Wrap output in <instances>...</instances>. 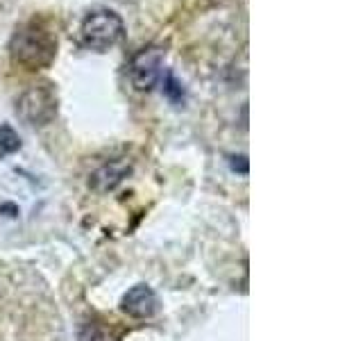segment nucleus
<instances>
[{"label": "nucleus", "instance_id": "f257e3e1", "mask_svg": "<svg viewBox=\"0 0 363 341\" xmlns=\"http://www.w3.org/2000/svg\"><path fill=\"white\" fill-rule=\"evenodd\" d=\"M11 62L23 66L26 71H39L50 66L57 55V34L43 18H30L16 28L9 41Z\"/></svg>", "mask_w": 363, "mask_h": 341}, {"label": "nucleus", "instance_id": "f03ea898", "mask_svg": "<svg viewBox=\"0 0 363 341\" xmlns=\"http://www.w3.org/2000/svg\"><path fill=\"white\" fill-rule=\"evenodd\" d=\"M125 37V23L111 9H94L79 26V41L86 50L107 53Z\"/></svg>", "mask_w": 363, "mask_h": 341}, {"label": "nucleus", "instance_id": "7ed1b4c3", "mask_svg": "<svg viewBox=\"0 0 363 341\" xmlns=\"http://www.w3.org/2000/svg\"><path fill=\"white\" fill-rule=\"evenodd\" d=\"M18 117L30 125H48L57 114V94L52 85H32L16 102Z\"/></svg>", "mask_w": 363, "mask_h": 341}, {"label": "nucleus", "instance_id": "20e7f679", "mask_svg": "<svg viewBox=\"0 0 363 341\" xmlns=\"http://www.w3.org/2000/svg\"><path fill=\"white\" fill-rule=\"evenodd\" d=\"M166 50L159 45H147L141 48L130 62V80L136 91H150L159 77H162V64H164Z\"/></svg>", "mask_w": 363, "mask_h": 341}, {"label": "nucleus", "instance_id": "39448f33", "mask_svg": "<svg viewBox=\"0 0 363 341\" xmlns=\"http://www.w3.org/2000/svg\"><path fill=\"white\" fill-rule=\"evenodd\" d=\"M121 310L132 318H150L159 312V298L147 284H136L123 296Z\"/></svg>", "mask_w": 363, "mask_h": 341}, {"label": "nucleus", "instance_id": "423d86ee", "mask_svg": "<svg viewBox=\"0 0 363 341\" xmlns=\"http://www.w3.org/2000/svg\"><path fill=\"white\" fill-rule=\"evenodd\" d=\"M21 148V139L18 134L9 128V125H0V157L16 153Z\"/></svg>", "mask_w": 363, "mask_h": 341}, {"label": "nucleus", "instance_id": "0eeeda50", "mask_svg": "<svg viewBox=\"0 0 363 341\" xmlns=\"http://www.w3.org/2000/svg\"><path fill=\"white\" fill-rule=\"evenodd\" d=\"M79 341H116V337L109 335L107 328H102L100 323H91L82 330V337Z\"/></svg>", "mask_w": 363, "mask_h": 341}, {"label": "nucleus", "instance_id": "6e6552de", "mask_svg": "<svg viewBox=\"0 0 363 341\" xmlns=\"http://www.w3.org/2000/svg\"><path fill=\"white\" fill-rule=\"evenodd\" d=\"M164 91H166V96L170 98V100H182L184 98V89H182V85L177 82V80L173 77V75H168L166 77V87H164Z\"/></svg>", "mask_w": 363, "mask_h": 341}]
</instances>
